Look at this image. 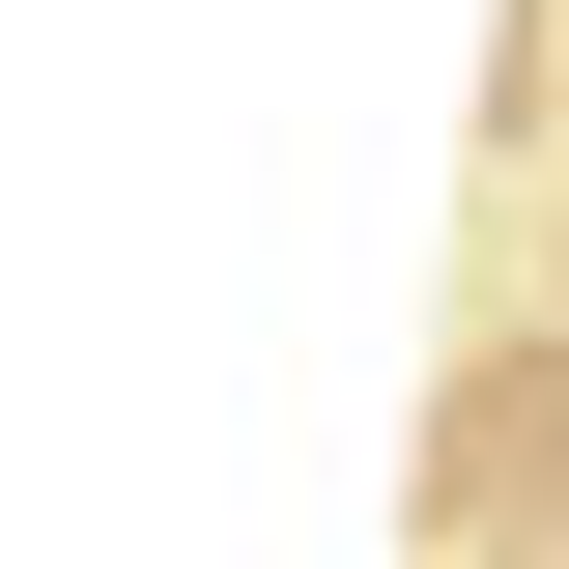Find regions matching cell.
Returning a JSON list of instances; mask_svg holds the SVG:
<instances>
[{
	"instance_id": "cell-1",
	"label": "cell",
	"mask_w": 569,
	"mask_h": 569,
	"mask_svg": "<svg viewBox=\"0 0 569 569\" xmlns=\"http://www.w3.org/2000/svg\"><path fill=\"white\" fill-rule=\"evenodd\" d=\"M541 456H569V370H485V399H456V512H512Z\"/></svg>"
}]
</instances>
